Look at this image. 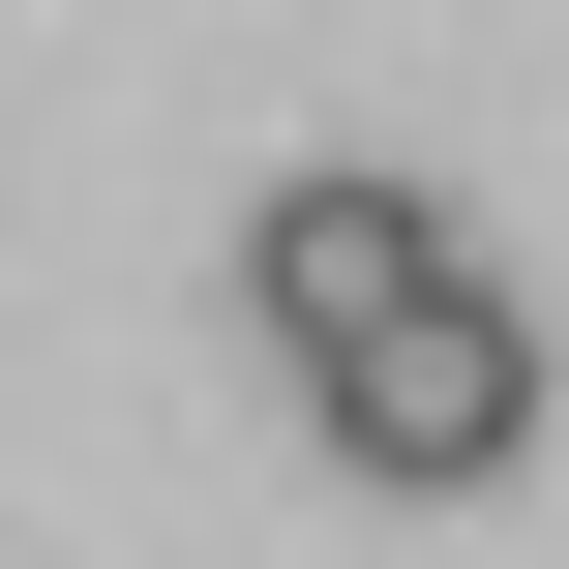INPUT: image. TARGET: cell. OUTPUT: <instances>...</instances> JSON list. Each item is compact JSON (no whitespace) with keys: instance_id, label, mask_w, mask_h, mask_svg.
<instances>
[{"instance_id":"cell-1","label":"cell","mask_w":569,"mask_h":569,"mask_svg":"<svg viewBox=\"0 0 569 569\" xmlns=\"http://www.w3.org/2000/svg\"><path fill=\"white\" fill-rule=\"evenodd\" d=\"M300 420H330V480H390V510H480V480L540 450V330L450 270V300H390L360 360H300Z\"/></svg>"},{"instance_id":"cell-2","label":"cell","mask_w":569,"mask_h":569,"mask_svg":"<svg viewBox=\"0 0 569 569\" xmlns=\"http://www.w3.org/2000/svg\"><path fill=\"white\" fill-rule=\"evenodd\" d=\"M390 300H450V210H420V180H270V210H240V330H270V360H360Z\"/></svg>"}]
</instances>
